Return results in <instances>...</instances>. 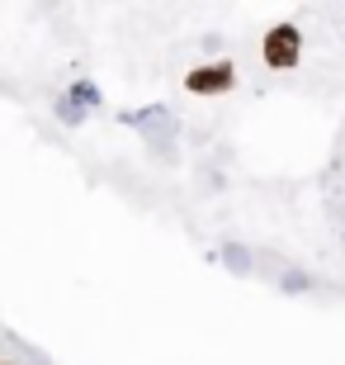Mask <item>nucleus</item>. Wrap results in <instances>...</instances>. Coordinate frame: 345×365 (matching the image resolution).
<instances>
[{
    "label": "nucleus",
    "instance_id": "1",
    "mask_svg": "<svg viewBox=\"0 0 345 365\" xmlns=\"http://www.w3.org/2000/svg\"><path fill=\"white\" fill-rule=\"evenodd\" d=\"M260 57H265V67L275 71H293L303 62V29L298 24H275L260 43Z\"/></svg>",
    "mask_w": 345,
    "mask_h": 365
},
{
    "label": "nucleus",
    "instance_id": "2",
    "mask_svg": "<svg viewBox=\"0 0 345 365\" xmlns=\"http://www.w3.org/2000/svg\"><path fill=\"white\" fill-rule=\"evenodd\" d=\"M137 133H147V148H175V133H180V119H175L166 105H147L137 114H128Z\"/></svg>",
    "mask_w": 345,
    "mask_h": 365
},
{
    "label": "nucleus",
    "instance_id": "3",
    "mask_svg": "<svg viewBox=\"0 0 345 365\" xmlns=\"http://www.w3.org/2000/svg\"><path fill=\"white\" fill-rule=\"evenodd\" d=\"M237 86V67L232 62H203L185 76V91L189 95H227Z\"/></svg>",
    "mask_w": 345,
    "mask_h": 365
},
{
    "label": "nucleus",
    "instance_id": "4",
    "mask_svg": "<svg viewBox=\"0 0 345 365\" xmlns=\"http://www.w3.org/2000/svg\"><path fill=\"white\" fill-rule=\"evenodd\" d=\"M223 266H227L232 275H251V252H246L241 242H227V247H223Z\"/></svg>",
    "mask_w": 345,
    "mask_h": 365
},
{
    "label": "nucleus",
    "instance_id": "5",
    "mask_svg": "<svg viewBox=\"0 0 345 365\" xmlns=\"http://www.w3.org/2000/svg\"><path fill=\"white\" fill-rule=\"evenodd\" d=\"M67 95H71V100H76L80 109H85V105H90V109H100V91H95L90 81H76V86H71Z\"/></svg>",
    "mask_w": 345,
    "mask_h": 365
},
{
    "label": "nucleus",
    "instance_id": "6",
    "mask_svg": "<svg viewBox=\"0 0 345 365\" xmlns=\"http://www.w3.org/2000/svg\"><path fill=\"white\" fill-rule=\"evenodd\" d=\"M57 119H62V123H80V119H85V109H80L71 95H62V100H57Z\"/></svg>",
    "mask_w": 345,
    "mask_h": 365
},
{
    "label": "nucleus",
    "instance_id": "7",
    "mask_svg": "<svg viewBox=\"0 0 345 365\" xmlns=\"http://www.w3.org/2000/svg\"><path fill=\"white\" fill-rule=\"evenodd\" d=\"M284 289H307V275H298V271H289V275H284Z\"/></svg>",
    "mask_w": 345,
    "mask_h": 365
}]
</instances>
